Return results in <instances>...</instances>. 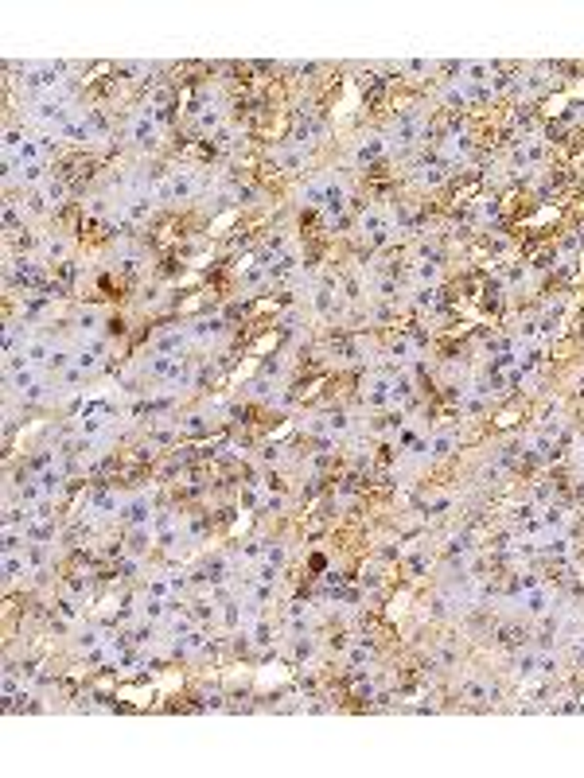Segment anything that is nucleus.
<instances>
[{
  "instance_id": "1",
  "label": "nucleus",
  "mask_w": 584,
  "mask_h": 778,
  "mask_svg": "<svg viewBox=\"0 0 584 778\" xmlns=\"http://www.w3.org/2000/svg\"><path fill=\"white\" fill-rule=\"evenodd\" d=\"M421 133H425V121H421V113H402V117L393 121L390 136H386V145L393 148V152H405L409 145H417Z\"/></svg>"
},
{
  "instance_id": "2",
  "label": "nucleus",
  "mask_w": 584,
  "mask_h": 778,
  "mask_svg": "<svg viewBox=\"0 0 584 778\" xmlns=\"http://www.w3.org/2000/svg\"><path fill=\"white\" fill-rule=\"evenodd\" d=\"M129 140L137 148H152L160 140V113L156 109H140L137 117L129 121Z\"/></svg>"
},
{
  "instance_id": "3",
  "label": "nucleus",
  "mask_w": 584,
  "mask_h": 778,
  "mask_svg": "<svg viewBox=\"0 0 584 778\" xmlns=\"http://www.w3.org/2000/svg\"><path fill=\"white\" fill-rule=\"evenodd\" d=\"M363 401L370 409L393 405V378H390V374H366V378H363Z\"/></svg>"
},
{
  "instance_id": "4",
  "label": "nucleus",
  "mask_w": 584,
  "mask_h": 778,
  "mask_svg": "<svg viewBox=\"0 0 584 778\" xmlns=\"http://www.w3.org/2000/svg\"><path fill=\"white\" fill-rule=\"evenodd\" d=\"M479 90H483V86H472V82H464V78H452L444 90H440V101H444V105H452V109H464Z\"/></svg>"
},
{
  "instance_id": "5",
  "label": "nucleus",
  "mask_w": 584,
  "mask_h": 778,
  "mask_svg": "<svg viewBox=\"0 0 584 778\" xmlns=\"http://www.w3.org/2000/svg\"><path fill=\"white\" fill-rule=\"evenodd\" d=\"M222 335H226V327H222L219 319H199V323L187 327V339H191L195 346H210V343H219Z\"/></svg>"
},
{
  "instance_id": "6",
  "label": "nucleus",
  "mask_w": 584,
  "mask_h": 778,
  "mask_svg": "<svg viewBox=\"0 0 584 778\" xmlns=\"http://www.w3.org/2000/svg\"><path fill=\"white\" fill-rule=\"evenodd\" d=\"M347 179H323V210L328 214H343V207H347Z\"/></svg>"
},
{
  "instance_id": "7",
  "label": "nucleus",
  "mask_w": 584,
  "mask_h": 778,
  "mask_svg": "<svg viewBox=\"0 0 584 778\" xmlns=\"http://www.w3.org/2000/svg\"><path fill=\"white\" fill-rule=\"evenodd\" d=\"M511 163L518 168V172H530V168H538L541 163V145H538V136H526L518 148L511 152Z\"/></svg>"
},
{
  "instance_id": "8",
  "label": "nucleus",
  "mask_w": 584,
  "mask_h": 778,
  "mask_svg": "<svg viewBox=\"0 0 584 778\" xmlns=\"http://www.w3.org/2000/svg\"><path fill=\"white\" fill-rule=\"evenodd\" d=\"M121 518L133 525H148L152 522V506H148V498L137 494V498H125V510H121Z\"/></svg>"
},
{
  "instance_id": "9",
  "label": "nucleus",
  "mask_w": 584,
  "mask_h": 778,
  "mask_svg": "<svg viewBox=\"0 0 584 778\" xmlns=\"http://www.w3.org/2000/svg\"><path fill=\"white\" fill-rule=\"evenodd\" d=\"M284 619H289V631H296V634H304L312 623H316V611H312L308 603H292L289 611H284Z\"/></svg>"
},
{
  "instance_id": "10",
  "label": "nucleus",
  "mask_w": 584,
  "mask_h": 778,
  "mask_svg": "<svg viewBox=\"0 0 584 778\" xmlns=\"http://www.w3.org/2000/svg\"><path fill=\"white\" fill-rule=\"evenodd\" d=\"M460 693H464V700H475V705H483V700H491V697H495V685H487L483 677H464Z\"/></svg>"
},
{
  "instance_id": "11",
  "label": "nucleus",
  "mask_w": 584,
  "mask_h": 778,
  "mask_svg": "<svg viewBox=\"0 0 584 778\" xmlns=\"http://www.w3.org/2000/svg\"><path fill=\"white\" fill-rule=\"evenodd\" d=\"M541 529H546V534H565V529H569V510L565 506H546V510H541Z\"/></svg>"
},
{
  "instance_id": "12",
  "label": "nucleus",
  "mask_w": 584,
  "mask_h": 778,
  "mask_svg": "<svg viewBox=\"0 0 584 778\" xmlns=\"http://www.w3.org/2000/svg\"><path fill=\"white\" fill-rule=\"evenodd\" d=\"M355 416L351 413H343V409H335V413H328V432H331V440H343V436H351L355 432Z\"/></svg>"
},
{
  "instance_id": "13",
  "label": "nucleus",
  "mask_w": 584,
  "mask_h": 778,
  "mask_svg": "<svg viewBox=\"0 0 584 778\" xmlns=\"http://www.w3.org/2000/svg\"><path fill=\"white\" fill-rule=\"evenodd\" d=\"M273 160L281 163V168H289V172H296V168L308 163V152H304V145H289V148H277Z\"/></svg>"
},
{
  "instance_id": "14",
  "label": "nucleus",
  "mask_w": 584,
  "mask_h": 778,
  "mask_svg": "<svg viewBox=\"0 0 584 778\" xmlns=\"http://www.w3.org/2000/svg\"><path fill=\"white\" fill-rule=\"evenodd\" d=\"M386 148H390V145H386V136H366L363 145H358V148H355V156H351V160H355V163H366V160H378V156H382V152H386Z\"/></svg>"
},
{
  "instance_id": "15",
  "label": "nucleus",
  "mask_w": 584,
  "mask_h": 778,
  "mask_svg": "<svg viewBox=\"0 0 584 778\" xmlns=\"http://www.w3.org/2000/svg\"><path fill=\"white\" fill-rule=\"evenodd\" d=\"M12 179L28 183V187H43V183H47V168H43V160H39V163H24V168H16V172H12ZM12 179H8V183H12Z\"/></svg>"
},
{
  "instance_id": "16",
  "label": "nucleus",
  "mask_w": 584,
  "mask_h": 778,
  "mask_svg": "<svg viewBox=\"0 0 584 778\" xmlns=\"http://www.w3.org/2000/svg\"><path fill=\"white\" fill-rule=\"evenodd\" d=\"M429 443V460H448V455L456 452V436L452 432H437L432 440H425Z\"/></svg>"
},
{
  "instance_id": "17",
  "label": "nucleus",
  "mask_w": 584,
  "mask_h": 778,
  "mask_svg": "<svg viewBox=\"0 0 584 778\" xmlns=\"http://www.w3.org/2000/svg\"><path fill=\"white\" fill-rule=\"evenodd\" d=\"M409 277H413V284H417V288H421V284H437L440 281V265L437 261H417Z\"/></svg>"
},
{
  "instance_id": "18",
  "label": "nucleus",
  "mask_w": 584,
  "mask_h": 778,
  "mask_svg": "<svg viewBox=\"0 0 584 778\" xmlns=\"http://www.w3.org/2000/svg\"><path fill=\"white\" fill-rule=\"evenodd\" d=\"M36 195H39V199H43V207H59V203L66 199V187H63V183H59V179H47L43 187L36 191Z\"/></svg>"
},
{
  "instance_id": "19",
  "label": "nucleus",
  "mask_w": 584,
  "mask_h": 778,
  "mask_svg": "<svg viewBox=\"0 0 584 778\" xmlns=\"http://www.w3.org/2000/svg\"><path fill=\"white\" fill-rule=\"evenodd\" d=\"M440 152H444V160H452V163H456V160H464V156L472 152V145H467V136H448Z\"/></svg>"
},
{
  "instance_id": "20",
  "label": "nucleus",
  "mask_w": 584,
  "mask_h": 778,
  "mask_svg": "<svg viewBox=\"0 0 584 778\" xmlns=\"http://www.w3.org/2000/svg\"><path fill=\"white\" fill-rule=\"evenodd\" d=\"M390 354H393V362H397V366H413V362H417V346H413L409 339H397V343L390 346Z\"/></svg>"
},
{
  "instance_id": "21",
  "label": "nucleus",
  "mask_w": 584,
  "mask_h": 778,
  "mask_svg": "<svg viewBox=\"0 0 584 778\" xmlns=\"http://www.w3.org/2000/svg\"><path fill=\"white\" fill-rule=\"evenodd\" d=\"M36 483H39V490H43V498H55L59 490H63V471H43Z\"/></svg>"
},
{
  "instance_id": "22",
  "label": "nucleus",
  "mask_w": 584,
  "mask_h": 778,
  "mask_svg": "<svg viewBox=\"0 0 584 778\" xmlns=\"http://www.w3.org/2000/svg\"><path fill=\"white\" fill-rule=\"evenodd\" d=\"M538 654H541V650H526V654H518V658H514V673H518V677H534V673H538Z\"/></svg>"
},
{
  "instance_id": "23",
  "label": "nucleus",
  "mask_w": 584,
  "mask_h": 778,
  "mask_svg": "<svg viewBox=\"0 0 584 778\" xmlns=\"http://www.w3.org/2000/svg\"><path fill=\"white\" fill-rule=\"evenodd\" d=\"M28 568H31V564L24 561V557H16V552L4 557V580H8V584H12V580H20V576H28Z\"/></svg>"
},
{
  "instance_id": "24",
  "label": "nucleus",
  "mask_w": 584,
  "mask_h": 778,
  "mask_svg": "<svg viewBox=\"0 0 584 778\" xmlns=\"http://www.w3.org/2000/svg\"><path fill=\"white\" fill-rule=\"evenodd\" d=\"M71 362H74V351L66 343H55V346H51V362H47V370H66Z\"/></svg>"
},
{
  "instance_id": "25",
  "label": "nucleus",
  "mask_w": 584,
  "mask_h": 778,
  "mask_svg": "<svg viewBox=\"0 0 584 778\" xmlns=\"http://www.w3.org/2000/svg\"><path fill=\"white\" fill-rule=\"evenodd\" d=\"M66 254H71V245H66L63 237H47V242H43V257H47V261H66Z\"/></svg>"
},
{
  "instance_id": "26",
  "label": "nucleus",
  "mask_w": 584,
  "mask_h": 778,
  "mask_svg": "<svg viewBox=\"0 0 584 778\" xmlns=\"http://www.w3.org/2000/svg\"><path fill=\"white\" fill-rule=\"evenodd\" d=\"M541 549H546L549 557H557V561H565V557H569V537L565 534H549V541L541 545Z\"/></svg>"
},
{
  "instance_id": "27",
  "label": "nucleus",
  "mask_w": 584,
  "mask_h": 778,
  "mask_svg": "<svg viewBox=\"0 0 584 778\" xmlns=\"http://www.w3.org/2000/svg\"><path fill=\"white\" fill-rule=\"evenodd\" d=\"M187 343H191V339H187V331H172V335H164L156 346H160V354H172V351H183Z\"/></svg>"
},
{
  "instance_id": "28",
  "label": "nucleus",
  "mask_w": 584,
  "mask_h": 778,
  "mask_svg": "<svg viewBox=\"0 0 584 778\" xmlns=\"http://www.w3.org/2000/svg\"><path fill=\"white\" fill-rule=\"evenodd\" d=\"M370 658H374V646H370V643H355V646H351V654H347V661L355 666V670H358V666H366Z\"/></svg>"
},
{
  "instance_id": "29",
  "label": "nucleus",
  "mask_w": 584,
  "mask_h": 778,
  "mask_svg": "<svg viewBox=\"0 0 584 778\" xmlns=\"http://www.w3.org/2000/svg\"><path fill=\"white\" fill-rule=\"evenodd\" d=\"M98 323H101V311L98 308H90V311H82V316H78V331H82V335H98Z\"/></svg>"
},
{
  "instance_id": "30",
  "label": "nucleus",
  "mask_w": 584,
  "mask_h": 778,
  "mask_svg": "<svg viewBox=\"0 0 584 778\" xmlns=\"http://www.w3.org/2000/svg\"><path fill=\"white\" fill-rule=\"evenodd\" d=\"M413 304H417V308H432V304H437V288H432V284L413 288Z\"/></svg>"
},
{
  "instance_id": "31",
  "label": "nucleus",
  "mask_w": 584,
  "mask_h": 778,
  "mask_svg": "<svg viewBox=\"0 0 584 778\" xmlns=\"http://www.w3.org/2000/svg\"><path fill=\"white\" fill-rule=\"evenodd\" d=\"M308 207H323V179H316V183H308L304 187V195H300Z\"/></svg>"
},
{
  "instance_id": "32",
  "label": "nucleus",
  "mask_w": 584,
  "mask_h": 778,
  "mask_svg": "<svg viewBox=\"0 0 584 778\" xmlns=\"http://www.w3.org/2000/svg\"><path fill=\"white\" fill-rule=\"evenodd\" d=\"M444 168H421L417 172V183H425V187H437V183H444Z\"/></svg>"
},
{
  "instance_id": "33",
  "label": "nucleus",
  "mask_w": 584,
  "mask_h": 778,
  "mask_svg": "<svg viewBox=\"0 0 584 778\" xmlns=\"http://www.w3.org/2000/svg\"><path fill=\"white\" fill-rule=\"evenodd\" d=\"M292 654H296V658H312V654H316V643L308 638V631L296 634V643H292Z\"/></svg>"
},
{
  "instance_id": "34",
  "label": "nucleus",
  "mask_w": 584,
  "mask_h": 778,
  "mask_svg": "<svg viewBox=\"0 0 584 778\" xmlns=\"http://www.w3.org/2000/svg\"><path fill=\"white\" fill-rule=\"evenodd\" d=\"M277 576H281V568H277V564H269V561L257 564V580H261V584H273V588H277Z\"/></svg>"
},
{
  "instance_id": "35",
  "label": "nucleus",
  "mask_w": 584,
  "mask_h": 778,
  "mask_svg": "<svg viewBox=\"0 0 584 778\" xmlns=\"http://www.w3.org/2000/svg\"><path fill=\"white\" fill-rule=\"evenodd\" d=\"M265 561H269V564H277V568H281V564H284V545H277V541H265Z\"/></svg>"
},
{
  "instance_id": "36",
  "label": "nucleus",
  "mask_w": 584,
  "mask_h": 778,
  "mask_svg": "<svg viewBox=\"0 0 584 778\" xmlns=\"http://www.w3.org/2000/svg\"><path fill=\"white\" fill-rule=\"evenodd\" d=\"M393 401H413V386H409V378H393Z\"/></svg>"
},
{
  "instance_id": "37",
  "label": "nucleus",
  "mask_w": 584,
  "mask_h": 778,
  "mask_svg": "<svg viewBox=\"0 0 584 778\" xmlns=\"http://www.w3.org/2000/svg\"><path fill=\"white\" fill-rule=\"evenodd\" d=\"M249 638H254L257 646H269V643H273V638H269V623H265V619H261V623H257L254 631H249Z\"/></svg>"
},
{
  "instance_id": "38",
  "label": "nucleus",
  "mask_w": 584,
  "mask_h": 778,
  "mask_svg": "<svg viewBox=\"0 0 584 778\" xmlns=\"http://www.w3.org/2000/svg\"><path fill=\"white\" fill-rule=\"evenodd\" d=\"M219 121H222V113H219V109H210V105H207V113H199V125L203 129H214Z\"/></svg>"
},
{
  "instance_id": "39",
  "label": "nucleus",
  "mask_w": 584,
  "mask_h": 778,
  "mask_svg": "<svg viewBox=\"0 0 584 778\" xmlns=\"http://www.w3.org/2000/svg\"><path fill=\"white\" fill-rule=\"evenodd\" d=\"M4 226H8V230H16V226H20V214H16V203H8V207H4Z\"/></svg>"
},
{
  "instance_id": "40",
  "label": "nucleus",
  "mask_w": 584,
  "mask_h": 778,
  "mask_svg": "<svg viewBox=\"0 0 584 778\" xmlns=\"http://www.w3.org/2000/svg\"><path fill=\"white\" fill-rule=\"evenodd\" d=\"M506 277H511V284H514V288L530 281V272H526V269H511V272H506Z\"/></svg>"
},
{
  "instance_id": "41",
  "label": "nucleus",
  "mask_w": 584,
  "mask_h": 778,
  "mask_svg": "<svg viewBox=\"0 0 584 778\" xmlns=\"http://www.w3.org/2000/svg\"><path fill=\"white\" fill-rule=\"evenodd\" d=\"M402 71H409V74H425V71H429V63H421V59H413V63H402Z\"/></svg>"
},
{
  "instance_id": "42",
  "label": "nucleus",
  "mask_w": 584,
  "mask_h": 778,
  "mask_svg": "<svg viewBox=\"0 0 584 778\" xmlns=\"http://www.w3.org/2000/svg\"><path fill=\"white\" fill-rule=\"evenodd\" d=\"M59 611H63V619H74V615H78V607H74L71 599H63V603H59Z\"/></svg>"
},
{
  "instance_id": "43",
  "label": "nucleus",
  "mask_w": 584,
  "mask_h": 778,
  "mask_svg": "<svg viewBox=\"0 0 584 778\" xmlns=\"http://www.w3.org/2000/svg\"><path fill=\"white\" fill-rule=\"evenodd\" d=\"M495 214H499V207H495V203H483V207H479V218H495Z\"/></svg>"
},
{
  "instance_id": "44",
  "label": "nucleus",
  "mask_w": 584,
  "mask_h": 778,
  "mask_svg": "<svg viewBox=\"0 0 584 778\" xmlns=\"http://www.w3.org/2000/svg\"><path fill=\"white\" fill-rule=\"evenodd\" d=\"M576 463L584 467V443H576Z\"/></svg>"
}]
</instances>
